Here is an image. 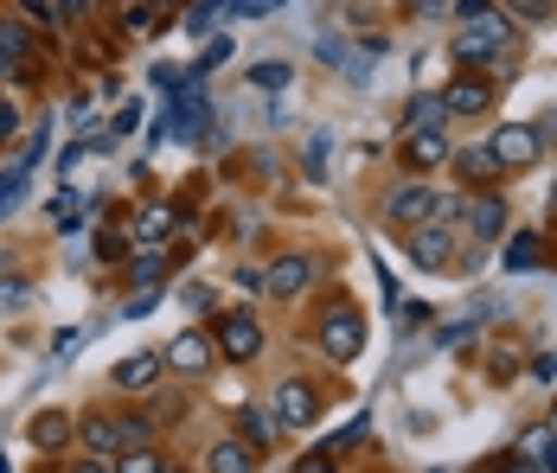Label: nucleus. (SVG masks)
<instances>
[{
	"mask_svg": "<svg viewBox=\"0 0 557 473\" xmlns=\"http://www.w3.org/2000/svg\"><path fill=\"white\" fill-rule=\"evenodd\" d=\"M455 58H461L468 71L512 77V71H519V33H512V20H506V13H487V20L461 26V33H455Z\"/></svg>",
	"mask_w": 557,
	"mask_h": 473,
	"instance_id": "f257e3e1",
	"label": "nucleus"
},
{
	"mask_svg": "<svg viewBox=\"0 0 557 473\" xmlns=\"http://www.w3.org/2000/svg\"><path fill=\"white\" fill-rule=\"evenodd\" d=\"M77 435H84V448H90V455H103V461H122V455H135V448H154V422L135 416V410L77 422Z\"/></svg>",
	"mask_w": 557,
	"mask_h": 473,
	"instance_id": "f03ea898",
	"label": "nucleus"
},
{
	"mask_svg": "<svg viewBox=\"0 0 557 473\" xmlns=\"http://www.w3.org/2000/svg\"><path fill=\"white\" fill-rule=\"evenodd\" d=\"M404 250H410L417 269H436V275H455V263H461L448 224H417V231H404Z\"/></svg>",
	"mask_w": 557,
	"mask_h": 473,
	"instance_id": "7ed1b4c3",
	"label": "nucleus"
},
{
	"mask_svg": "<svg viewBox=\"0 0 557 473\" xmlns=\"http://www.w3.org/2000/svg\"><path fill=\"white\" fill-rule=\"evenodd\" d=\"M314 339H321V352H327V359L346 365V359H359V352H366V320L352 314V308H327L321 326H314Z\"/></svg>",
	"mask_w": 557,
	"mask_h": 473,
	"instance_id": "20e7f679",
	"label": "nucleus"
},
{
	"mask_svg": "<svg viewBox=\"0 0 557 473\" xmlns=\"http://www.w3.org/2000/svg\"><path fill=\"white\" fill-rule=\"evenodd\" d=\"M487 154L500 160V173H519V166H532V160L545 154V141H539V128H532V122H506V128H494Z\"/></svg>",
	"mask_w": 557,
	"mask_h": 473,
	"instance_id": "39448f33",
	"label": "nucleus"
},
{
	"mask_svg": "<svg viewBox=\"0 0 557 473\" xmlns=\"http://www.w3.org/2000/svg\"><path fill=\"white\" fill-rule=\"evenodd\" d=\"M212 346H219V359H231V365H250V359L263 352V326L250 314H224L219 326H212Z\"/></svg>",
	"mask_w": 557,
	"mask_h": 473,
	"instance_id": "423d86ee",
	"label": "nucleus"
},
{
	"mask_svg": "<svg viewBox=\"0 0 557 473\" xmlns=\"http://www.w3.org/2000/svg\"><path fill=\"white\" fill-rule=\"evenodd\" d=\"M270 416L282 428H308V422L321 416V390L308 384V377H282L276 384V403H270Z\"/></svg>",
	"mask_w": 557,
	"mask_h": 473,
	"instance_id": "0eeeda50",
	"label": "nucleus"
},
{
	"mask_svg": "<svg viewBox=\"0 0 557 473\" xmlns=\"http://www.w3.org/2000/svg\"><path fill=\"white\" fill-rule=\"evenodd\" d=\"M385 224H397V231H417V224H436V192L430 186H391L385 192Z\"/></svg>",
	"mask_w": 557,
	"mask_h": 473,
	"instance_id": "6e6552de",
	"label": "nucleus"
},
{
	"mask_svg": "<svg viewBox=\"0 0 557 473\" xmlns=\"http://www.w3.org/2000/svg\"><path fill=\"white\" fill-rule=\"evenodd\" d=\"M161 359H168V371H180V377H206V365L219 359V346H212V333H199V326H193V333H180V339H173Z\"/></svg>",
	"mask_w": 557,
	"mask_h": 473,
	"instance_id": "1a4fd4ad",
	"label": "nucleus"
},
{
	"mask_svg": "<svg viewBox=\"0 0 557 473\" xmlns=\"http://www.w3.org/2000/svg\"><path fill=\"white\" fill-rule=\"evenodd\" d=\"M461 224H468V237H474V244H500V237H506V206L494 199V192L461 199Z\"/></svg>",
	"mask_w": 557,
	"mask_h": 473,
	"instance_id": "9d476101",
	"label": "nucleus"
},
{
	"mask_svg": "<svg viewBox=\"0 0 557 473\" xmlns=\"http://www.w3.org/2000/svg\"><path fill=\"white\" fill-rule=\"evenodd\" d=\"M308 282H314V263H308V257H276V263L263 269V288H270L276 301H295Z\"/></svg>",
	"mask_w": 557,
	"mask_h": 473,
	"instance_id": "9b49d317",
	"label": "nucleus"
},
{
	"mask_svg": "<svg viewBox=\"0 0 557 473\" xmlns=\"http://www.w3.org/2000/svg\"><path fill=\"white\" fill-rule=\"evenodd\" d=\"M443 109L448 115H487L494 109V84L487 77H455L443 90Z\"/></svg>",
	"mask_w": 557,
	"mask_h": 473,
	"instance_id": "f8f14e48",
	"label": "nucleus"
},
{
	"mask_svg": "<svg viewBox=\"0 0 557 473\" xmlns=\"http://www.w3.org/2000/svg\"><path fill=\"white\" fill-rule=\"evenodd\" d=\"M500 263L512 269V275L545 269V237H539V231H512V237H500Z\"/></svg>",
	"mask_w": 557,
	"mask_h": 473,
	"instance_id": "ddd939ff",
	"label": "nucleus"
},
{
	"mask_svg": "<svg viewBox=\"0 0 557 473\" xmlns=\"http://www.w3.org/2000/svg\"><path fill=\"white\" fill-rule=\"evenodd\" d=\"M404 166H410V173H430V166H448V135H443V128L404 135Z\"/></svg>",
	"mask_w": 557,
	"mask_h": 473,
	"instance_id": "4468645a",
	"label": "nucleus"
},
{
	"mask_svg": "<svg viewBox=\"0 0 557 473\" xmlns=\"http://www.w3.org/2000/svg\"><path fill=\"white\" fill-rule=\"evenodd\" d=\"M276 435H282V422L270 416V410H257V403H250V410H237V441H244L250 455H270V448H276Z\"/></svg>",
	"mask_w": 557,
	"mask_h": 473,
	"instance_id": "2eb2a0df",
	"label": "nucleus"
},
{
	"mask_svg": "<svg viewBox=\"0 0 557 473\" xmlns=\"http://www.w3.org/2000/svg\"><path fill=\"white\" fill-rule=\"evenodd\" d=\"M161 371H168L161 352H135V359H122L110 377H115V390H154V384H161Z\"/></svg>",
	"mask_w": 557,
	"mask_h": 473,
	"instance_id": "dca6fc26",
	"label": "nucleus"
},
{
	"mask_svg": "<svg viewBox=\"0 0 557 473\" xmlns=\"http://www.w3.org/2000/svg\"><path fill=\"white\" fill-rule=\"evenodd\" d=\"M71 435H77V422L64 416V410H39V416H33V441H39L46 455H58Z\"/></svg>",
	"mask_w": 557,
	"mask_h": 473,
	"instance_id": "f3484780",
	"label": "nucleus"
},
{
	"mask_svg": "<svg viewBox=\"0 0 557 473\" xmlns=\"http://www.w3.org/2000/svg\"><path fill=\"white\" fill-rule=\"evenodd\" d=\"M206 473H257V455L231 435V441H219V448L206 455Z\"/></svg>",
	"mask_w": 557,
	"mask_h": 473,
	"instance_id": "a211bd4d",
	"label": "nucleus"
},
{
	"mask_svg": "<svg viewBox=\"0 0 557 473\" xmlns=\"http://www.w3.org/2000/svg\"><path fill=\"white\" fill-rule=\"evenodd\" d=\"M455 173H461L468 186H494V179H500V160L487 154V148H461V160H455Z\"/></svg>",
	"mask_w": 557,
	"mask_h": 473,
	"instance_id": "6ab92c4d",
	"label": "nucleus"
},
{
	"mask_svg": "<svg viewBox=\"0 0 557 473\" xmlns=\"http://www.w3.org/2000/svg\"><path fill=\"white\" fill-rule=\"evenodd\" d=\"M33 58V26L26 20H0V64H26Z\"/></svg>",
	"mask_w": 557,
	"mask_h": 473,
	"instance_id": "aec40b11",
	"label": "nucleus"
},
{
	"mask_svg": "<svg viewBox=\"0 0 557 473\" xmlns=\"http://www.w3.org/2000/svg\"><path fill=\"white\" fill-rule=\"evenodd\" d=\"M443 122H448L443 97H417V103L404 109V135H423V128H443Z\"/></svg>",
	"mask_w": 557,
	"mask_h": 473,
	"instance_id": "412c9836",
	"label": "nucleus"
},
{
	"mask_svg": "<svg viewBox=\"0 0 557 473\" xmlns=\"http://www.w3.org/2000/svg\"><path fill=\"white\" fill-rule=\"evenodd\" d=\"M161 275H168V257L161 250H135V263H128V282L135 288H161Z\"/></svg>",
	"mask_w": 557,
	"mask_h": 473,
	"instance_id": "4be33fe9",
	"label": "nucleus"
},
{
	"mask_svg": "<svg viewBox=\"0 0 557 473\" xmlns=\"http://www.w3.org/2000/svg\"><path fill=\"white\" fill-rule=\"evenodd\" d=\"M168 224H173V211H168V206L141 211V224H135V244H141V250H148V244H161V237H168Z\"/></svg>",
	"mask_w": 557,
	"mask_h": 473,
	"instance_id": "5701e85b",
	"label": "nucleus"
},
{
	"mask_svg": "<svg viewBox=\"0 0 557 473\" xmlns=\"http://www.w3.org/2000/svg\"><path fill=\"white\" fill-rule=\"evenodd\" d=\"M366 435H372V416H366V410H359V416L346 422V428H339V435H327V448H321V455H339V448H359V441H366Z\"/></svg>",
	"mask_w": 557,
	"mask_h": 473,
	"instance_id": "b1692460",
	"label": "nucleus"
},
{
	"mask_svg": "<svg viewBox=\"0 0 557 473\" xmlns=\"http://www.w3.org/2000/svg\"><path fill=\"white\" fill-rule=\"evenodd\" d=\"M46 148H52V122H39V128H33V141H26V154L13 160V166H20V173H33V166L46 160Z\"/></svg>",
	"mask_w": 557,
	"mask_h": 473,
	"instance_id": "393cba45",
	"label": "nucleus"
},
{
	"mask_svg": "<svg viewBox=\"0 0 557 473\" xmlns=\"http://www.w3.org/2000/svg\"><path fill=\"white\" fill-rule=\"evenodd\" d=\"M506 13H512L519 26H545V20H552V0H506Z\"/></svg>",
	"mask_w": 557,
	"mask_h": 473,
	"instance_id": "a878e982",
	"label": "nucleus"
},
{
	"mask_svg": "<svg viewBox=\"0 0 557 473\" xmlns=\"http://www.w3.org/2000/svg\"><path fill=\"white\" fill-rule=\"evenodd\" d=\"M26 179H33V173H20V166H7V179H0V217H7V211H13L20 199H26Z\"/></svg>",
	"mask_w": 557,
	"mask_h": 473,
	"instance_id": "bb28decb",
	"label": "nucleus"
},
{
	"mask_svg": "<svg viewBox=\"0 0 557 473\" xmlns=\"http://www.w3.org/2000/svg\"><path fill=\"white\" fill-rule=\"evenodd\" d=\"M288 77H295V71H288L282 58H270V64H250V84H263V90H282Z\"/></svg>",
	"mask_w": 557,
	"mask_h": 473,
	"instance_id": "cd10ccee",
	"label": "nucleus"
},
{
	"mask_svg": "<svg viewBox=\"0 0 557 473\" xmlns=\"http://www.w3.org/2000/svg\"><path fill=\"white\" fill-rule=\"evenodd\" d=\"M168 461H154V448H135V455H122L115 461V473H161Z\"/></svg>",
	"mask_w": 557,
	"mask_h": 473,
	"instance_id": "c85d7f7f",
	"label": "nucleus"
},
{
	"mask_svg": "<svg viewBox=\"0 0 557 473\" xmlns=\"http://www.w3.org/2000/svg\"><path fill=\"white\" fill-rule=\"evenodd\" d=\"M212 26H219V13H212L206 0H193V13H186V33H193V39H206Z\"/></svg>",
	"mask_w": 557,
	"mask_h": 473,
	"instance_id": "c756f323",
	"label": "nucleus"
},
{
	"mask_svg": "<svg viewBox=\"0 0 557 473\" xmlns=\"http://www.w3.org/2000/svg\"><path fill=\"white\" fill-rule=\"evenodd\" d=\"M487 13H500V7H494V0H455V20H461V26H474V20H487Z\"/></svg>",
	"mask_w": 557,
	"mask_h": 473,
	"instance_id": "7c9ffc66",
	"label": "nucleus"
},
{
	"mask_svg": "<svg viewBox=\"0 0 557 473\" xmlns=\"http://www.w3.org/2000/svg\"><path fill=\"white\" fill-rule=\"evenodd\" d=\"M276 7H282V0H231V13H237V20H270Z\"/></svg>",
	"mask_w": 557,
	"mask_h": 473,
	"instance_id": "2f4dec72",
	"label": "nucleus"
},
{
	"mask_svg": "<svg viewBox=\"0 0 557 473\" xmlns=\"http://www.w3.org/2000/svg\"><path fill=\"white\" fill-rule=\"evenodd\" d=\"M295 473H339V468H334V455H308Z\"/></svg>",
	"mask_w": 557,
	"mask_h": 473,
	"instance_id": "473e14b6",
	"label": "nucleus"
},
{
	"mask_svg": "<svg viewBox=\"0 0 557 473\" xmlns=\"http://www.w3.org/2000/svg\"><path fill=\"white\" fill-rule=\"evenodd\" d=\"M64 473H115V461H103V455H90V461H77V468H64Z\"/></svg>",
	"mask_w": 557,
	"mask_h": 473,
	"instance_id": "72a5a7b5",
	"label": "nucleus"
},
{
	"mask_svg": "<svg viewBox=\"0 0 557 473\" xmlns=\"http://www.w3.org/2000/svg\"><path fill=\"white\" fill-rule=\"evenodd\" d=\"M13 128H20V115H13V103H0V141H7Z\"/></svg>",
	"mask_w": 557,
	"mask_h": 473,
	"instance_id": "f704fd0d",
	"label": "nucleus"
},
{
	"mask_svg": "<svg viewBox=\"0 0 557 473\" xmlns=\"http://www.w3.org/2000/svg\"><path fill=\"white\" fill-rule=\"evenodd\" d=\"M417 7H423V20H436V7H443V0H417Z\"/></svg>",
	"mask_w": 557,
	"mask_h": 473,
	"instance_id": "c9c22d12",
	"label": "nucleus"
},
{
	"mask_svg": "<svg viewBox=\"0 0 557 473\" xmlns=\"http://www.w3.org/2000/svg\"><path fill=\"white\" fill-rule=\"evenodd\" d=\"M512 473H552V468H539V461H525V468H512Z\"/></svg>",
	"mask_w": 557,
	"mask_h": 473,
	"instance_id": "e433bc0d",
	"label": "nucleus"
},
{
	"mask_svg": "<svg viewBox=\"0 0 557 473\" xmlns=\"http://www.w3.org/2000/svg\"><path fill=\"white\" fill-rule=\"evenodd\" d=\"M161 473H186V468H161Z\"/></svg>",
	"mask_w": 557,
	"mask_h": 473,
	"instance_id": "4c0bfd02",
	"label": "nucleus"
},
{
	"mask_svg": "<svg viewBox=\"0 0 557 473\" xmlns=\"http://www.w3.org/2000/svg\"><path fill=\"white\" fill-rule=\"evenodd\" d=\"M0 473H13V468H7V461H0Z\"/></svg>",
	"mask_w": 557,
	"mask_h": 473,
	"instance_id": "58836bf2",
	"label": "nucleus"
},
{
	"mask_svg": "<svg viewBox=\"0 0 557 473\" xmlns=\"http://www.w3.org/2000/svg\"><path fill=\"white\" fill-rule=\"evenodd\" d=\"M430 473H448V468H430Z\"/></svg>",
	"mask_w": 557,
	"mask_h": 473,
	"instance_id": "ea45409f",
	"label": "nucleus"
},
{
	"mask_svg": "<svg viewBox=\"0 0 557 473\" xmlns=\"http://www.w3.org/2000/svg\"><path fill=\"white\" fill-rule=\"evenodd\" d=\"M90 7H103V0H90Z\"/></svg>",
	"mask_w": 557,
	"mask_h": 473,
	"instance_id": "a19ab883",
	"label": "nucleus"
},
{
	"mask_svg": "<svg viewBox=\"0 0 557 473\" xmlns=\"http://www.w3.org/2000/svg\"><path fill=\"white\" fill-rule=\"evenodd\" d=\"M161 7H168V0H161Z\"/></svg>",
	"mask_w": 557,
	"mask_h": 473,
	"instance_id": "79ce46f5",
	"label": "nucleus"
}]
</instances>
